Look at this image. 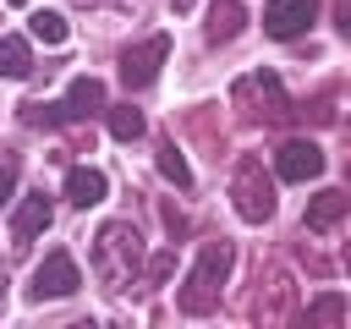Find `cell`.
Returning <instances> with one entry per match:
<instances>
[{"instance_id": "cell-18", "label": "cell", "mask_w": 351, "mask_h": 329, "mask_svg": "<svg viewBox=\"0 0 351 329\" xmlns=\"http://www.w3.org/2000/svg\"><path fill=\"white\" fill-rule=\"evenodd\" d=\"M16 175H22V164H16V154H0V208L16 197Z\"/></svg>"}, {"instance_id": "cell-12", "label": "cell", "mask_w": 351, "mask_h": 329, "mask_svg": "<svg viewBox=\"0 0 351 329\" xmlns=\"http://www.w3.org/2000/svg\"><path fill=\"white\" fill-rule=\"evenodd\" d=\"M241 88H247V93H258V104H263L258 115H263V121H285V115H291V104H285V93H280V82H274L269 71H258V77H247Z\"/></svg>"}, {"instance_id": "cell-2", "label": "cell", "mask_w": 351, "mask_h": 329, "mask_svg": "<svg viewBox=\"0 0 351 329\" xmlns=\"http://www.w3.org/2000/svg\"><path fill=\"white\" fill-rule=\"evenodd\" d=\"M225 274H230V241H203L186 285H181V313L203 318L219 307V291H225Z\"/></svg>"}, {"instance_id": "cell-14", "label": "cell", "mask_w": 351, "mask_h": 329, "mask_svg": "<svg viewBox=\"0 0 351 329\" xmlns=\"http://www.w3.org/2000/svg\"><path fill=\"white\" fill-rule=\"evenodd\" d=\"M104 121H110V137H121V143L143 137V110H132V104H104Z\"/></svg>"}, {"instance_id": "cell-11", "label": "cell", "mask_w": 351, "mask_h": 329, "mask_svg": "<svg viewBox=\"0 0 351 329\" xmlns=\"http://www.w3.org/2000/svg\"><path fill=\"white\" fill-rule=\"evenodd\" d=\"M346 208H351V197H346L340 186H329V192H318V197L307 203V230H318V236H324V230H335V225L346 219Z\"/></svg>"}, {"instance_id": "cell-13", "label": "cell", "mask_w": 351, "mask_h": 329, "mask_svg": "<svg viewBox=\"0 0 351 329\" xmlns=\"http://www.w3.org/2000/svg\"><path fill=\"white\" fill-rule=\"evenodd\" d=\"M104 186H110V181H104L99 170H88V164H77V170L66 175V197H71L77 208H93V203H104Z\"/></svg>"}, {"instance_id": "cell-15", "label": "cell", "mask_w": 351, "mask_h": 329, "mask_svg": "<svg viewBox=\"0 0 351 329\" xmlns=\"http://www.w3.org/2000/svg\"><path fill=\"white\" fill-rule=\"evenodd\" d=\"M33 71V55H27V38H0V77H27Z\"/></svg>"}, {"instance_id": "cell-22", "label": "cell", "mask_w": 351, "mask_h": 329, "mask_svg": "<svg viewBox=\"0 0 351 329\" xmlns=\"http://www.w3.org/2000/svg\"><path fill=\"white\" fill-rule=\"evenodd\" d=\"M11 5H27V0H11Z\"/></svg>"}, {"instance_id": "cell-21", "label": "cell", "mask_w": 351, "mask_h": 329, "mask_svg": "<svg viewBox=\"0 0 351 329\" xmlns=\"http://www.w3.org/2000/svg\"><path fill=\"white\" fill-rule=\"evenodd\" d=\"M77 5H99V0H77Z\"/></svg>"}, {"instance_id": "cell-19", "label": "cell", "mask_w": 351, "mask_h": 329, "mask_svg": "<svg viewBox=\"0 0 351 329\" xmlns=\"http://www.w3.org/2000/svg\"><path fill=\"white\" fill-rule=\"evenodd\" d=\"M335 22H340V33H351V0H335Z\"/></svg>"}, {"instance_id": "cell-9", "label": "cell", "mask_w": 351, "mask_h": 329, "mask_svg": "<svg viewBox=\"0 0 351 329\" xmlns=\"http://www.w3.org/2000/svg\"><path fill=\"white\" fill-rule=\"evenodd\" d=\"M99 110H104V82L99 77H77L66 88V99H60V115L66 121H82V115H99Z\"/></svg>"}, {"instance_id": "cell-3", "label": "cell", "mask_w": 351, "mask_h": 329, "mask_svg": "<svg viewBox=\"0 0 351 329\" xmlns=\"http://www.w3.org/2000/svg\"><path fill=\"white\" fill-rule=\"evenodd\" d=\"M230 197H236V214L247 219V225H263L269 214H274V175L263 170V159H241L236 164V181H230Z\"/></svg>"}, {"instance_id": "cell-16", "label": "cell", "mask_w": 351, "mask_h": 329, "mask_svg": "<svg viewBox=\"0 0 351 329\" xmlns=\"http://www.w3.org/2000/svg\"><path fill=\"white\" fill-rule=\"evenodd\" d=\"M27 33H33L38 44H66V16H60V11H33V16H27Z\"/></svg>"}, {"instance_id": "cell-4", "label": "cell", "mask_w": 351, "mask_h": 329, "mask_svg": "<svg viewBox=\"0 0 351 329\" xmlns=\"http://www.w3.org/2000/svg\"><path fill=\"white\" fill-rule=\"evenodd\" d=\"M165 55H170V38H165V33L143 38L137 49H126V55H121V82H126V88H148V82L159 77Z\"/></svg>"}, {"instance_id": "cell-6", "label": "cell", "mask_w": 351, "mask_h": 329, "mask_svg": "<svg viewBox=\"0 0 351 329\" xmlns=\"http://www.w3.org/2000/svg\"><path fill=\"white\" fill-rule=\"evenodd\" d=\"M318 16V0H269L263 5V33L269 38H296Z\"/></svg>"}, {"instance_id": "cell-5", "label": "cell", "mask_w": 351, "mask_h": 329, "mask_svg": "<svg viewBox=\"0 0 351 329\" xmlns=\"http://www.w3.org/2000/svg\"><path fill=\"white\" fill-rule=\"evenodd\" d=\"M77 285H82V274H77L71 252H49V258L33 269V285H27V296H33V302H44V296H71Z\"/></svg>"}, {"instance_id": "cell-23", "label": "cell", "mask_w": 351, "mask_h": 329, "mask_svg": "<svg viewBox=\"0 0 351 329\" xmlns=\"http://www.w3.org/2000/svg\"><path fill=\"white\" fill-rule=\"evenodd\" d=\"M0 307H5V291H0Z\"/></svg>"}, {"instance_id": "cell-17", "label": "cell", "mask_w": 351, "mask_h": 329, "mask_svg": "<svg viewBox=\"0 0 351 329\" xmlns=\"http://www.w3.org/2000/svg\"><path fill=\"white\" fill-rule=\"evenodd\" d=\"M159 170H165L176 186H192V170H186V159L176 154V143H159Z\"/></svg>"}, {"instance_id": "cell-7", "label": "cell", "mask_w": 351, "mask_h": 329, "mask_svg": "<svg viewBox=\"0 0 351 329\" xmlns=\"http://www.w3.org/2000/svg\"><path fill=\"white\" fill-rule=\"evenodd\" d=\"M318 170H324V148H318V143H302V137H296V143H285V148L274 154V175H280V181H313Z\"/></svg>"}, {"instance_id": "cell-8", "label": "cell", "mask_w": 351, "mask_h": 329, "mask_svg": "<svg viewBox=\"0 0 351 329\" xmlns=\"http://www.w3.org/2000/svg\"><path fill=\"white\" fill-rule=\"evenodd\" d=\"M49 219H55V203H49L44 192H27V197L16 203V219H11V247H27L33 236H44Z\"/></svg>"}, {"instance_id": "cell-1", "label": "cell", "mask_w": 351, "mask_h": 329, "mask_svg": "<svg viewBox=\"0 0 351 329\" xmlns=\"http://www.w3.org/2000/svg\"><path fill=\"white\" fill-rule=\"evenodd\" d=\"M93 274H99L110 291L137 285V274H143V236H137L132 219H110V225L93 236Z\"/></svg>"}, {"instance_id": "cell-10", "label": "cell", "mask_w": 351, "mask_h": 329, "mask_svg": "<svg viewBox=\"0 0 351 329\" xmlns=\"http://www.w3.org/2000/svg\"><path fill=\"white\" fill-rule=\"evenodd\" d=\"M241 22H247L241 0H214V5H208V22H203V38H208V44H230V38L241 33Z\"/></svg>"}, {"instance_id": "cell-20", "label": "cell", "mask_w": 351, "mask_h": 329, "mask_svg": "<svg viewBox=\"0 0 351 329\" xmlns=\"http://www.w3.org/2000/svg\"><path fill=\"white\" fill-rule=\"evenodd\" d=\"M192 5H197V0H176V11H192Z\"/></svg>"}]
</instances>
